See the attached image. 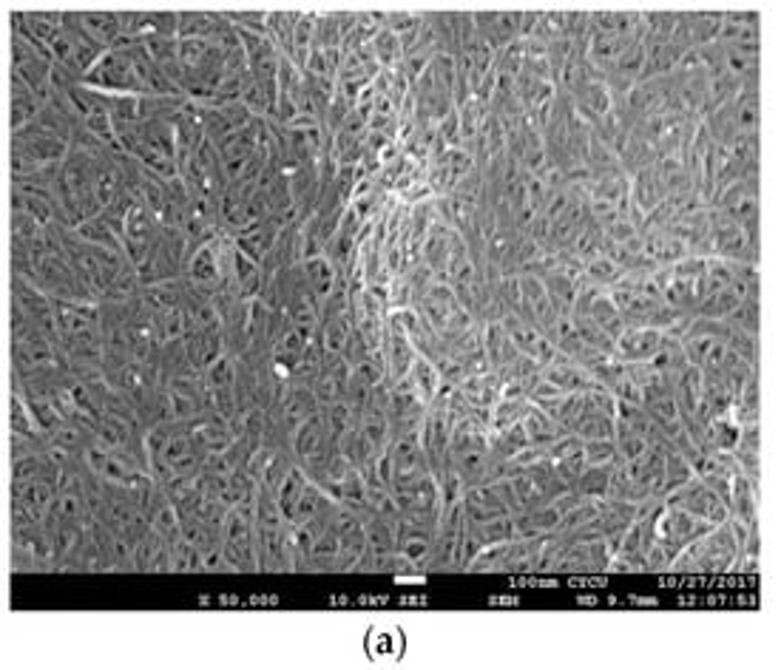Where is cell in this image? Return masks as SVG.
I'll use <instances>...</instances> for the list:
<instances>
[{
	"label": "cell",
	"mask_w": 781,
	"mask_h": 670,
	"mask_svg": "<svg viewBox=\"0 0 781 670\" xmlns=\"http://www.w3.org/2000/svg\"><path fill=\"white\" fill-rule=\"evenodd\" d=\"M745 540H747V526L739 523L733 514L722 526L699 537L693 546H688L679 557L674 560L676 571H728L730 565L736 563L739 557H745Z\"/></svg>",
	"instance_id": "cell-1"
},
{
	"label": "cell",
	"mask_w": 781,
	"mask_h": 670,
	"mask_svg": "<svg viewBox=\"0 0 781 670\" xmlns=\"http://www.w3.org/2000/svg\"><path fill=\"white\" fill-rule=\"evenodd\" d=\"M222 551L231 565L233 574H256L262 568V554H259V529H256V509L253 503L233 506L225 526H222Z\"/></svg>",
	"instance_id": "cell-2"
},
{
	"label": "cell",
	"mask_w": 781,
	"mask_h": 670,
	"mask_svg": "<svg viewBox=\"0 0 781 670\" xmlns=\"http://www.w3.org/2000/svg\"><path fill=\"white\" fill-rule=\"evenodd\" d=\"M546 546V537H523L517 534L506 543H497L480 551L472 560L469 571L472 574H486V571H532L540 568V554Z\"/></svg>",
	"instance_id": "cell-3"
},
{
	"label": "cell",
	"mask_w": 781,
	"mask_h": 670,
	"mask_svg": "<svg viewBox=\"0 0 781 670\" xmlns=\"http://www.w3.org/2000/svg\"><path fill=\"white\" fill-rule=\"evenodd\" d=\"M83 83L91 86V89L106 91V94H145L137 63H134V57H131L125 43H120L117 49H108L94 63V69L83 77Z\"/></svg>",
	"instance_id": "cell-4"
},
{
	"label": "cell",
	"mask_w": 781,
	"mask_h": 670,
	"mask_svg": "<svg viewBox=\"0 0 781 670\" xmlns=\"http://www.w3.org/2000/svg\"><path fill=\"white\" fill-rule=\"evenodd\" d=\"M290 452H293L296 463L307 472L310 480L319 477L321 472L330 466V460L338 455V443L333 441V435L327 432V424H324L321 412L316 415V418L304 421V424L293 432V438H290Z\"/></svg>",
	"instance_id": "cell-5"
},
{
	"label": "cell",
	"mask_w": 781,
	"mask_h": 670,
	"mask_svg": "<svg viewBox=\"0 0 781 670\" xmlns=\"http://www.w3.org/2000/svg\"><path fill=\"white\" fill-rule=\"evenodd\" d=\"M35 284H40L52 299L97 301V296L91 293L89 284L80 279V273H77L74 265L63 256V250H49V253L40 256Z\"/></svg>",
	"instance_id": "cell-6"
},
{
	"label": "cell",
	"mask_w": 781,
	"mask_h": 670,
	"mask_svg": "<svg viewBox=\"0 0 781 670\" xmlns=\"http://www.w3.org/2000/svg\"><path fill=\"white\" fill-rule=\"evenodd\" d=\"M54 327H57L60 347H66L71 341H80L86 335L103 333V327H100V301L54 299Z\"/></svg>",
	"instance_id": "cell-7"
},
{
	"label": "cell",
	"mask_w": 781,
	"mask_h": 670,
	"mask_svg": "<svg viewBox=\"0 0 781 670\" xmlns=\"http://www.w3.org/2000/svg\"><path fill=\"white\" fill-rule=\"evenodd\" d=\"M668 506H676V509H685V512L696 514L702 520H708L710 526H722L730 517L728 503L719 497V494L710 489L708 483L702 477L693 475L685 486H679L676 492H671L665 497Z\"/></svg>",
	"instance_id": "cell-8"
},
{
	"label": "cell",
	"mask_w": 781,
	"mask_h": 670,
	"mask_svg": "<svg viewBox=\"0 0 781 670\" xmlns=\"http://www.w3.org/2000/svg\"><path fill=\"white\" fill-rule=\"evenodd\" d=\"M571 316L591 318V321L600 324L611 338H620V335L628 330V321H625L622 310L617 307V301L611 299V290L594 287V284H586V287L577 293V301H574V307H571Z\"/></svg>",
	"instance_id": "cell-9"
},
{
	"label": "cell",
	"mask_w": 781,
	"mask_h": 670,
	"mask_svg": "<svg viewBox=\"0 0 781 670\" xmlns=\"http://www.w3.org/2000/svg\"><path fill=\"white\" fill-rule=\"evenodd\" d=\"M387 458H390L392 469V489L432 475V466H429V458H426L421 435H398V438H392V443L387 446Z\"/></svg>",
	"instance_id": "cell-10"
},
{
	"label": "cell",
	"mask_w": 781,
	"mask_h": 670,
	"mask_svg": "<svg viewBox=\"0 0 781 670\" xmlns=\"http://www.w3.org/2000/svg\"><path fill=\"white\" fill-rule=\"evenodd\" d=\"M415 344L409 341V335L395 324L387 313V333H384V344H381V358H384V370H387V384L395 387L398 381H404L418 358Z\"/></svg>",
	"instance_id": "cell-11"
},
{
	"label": "cell",
	"mask_w": 781,
	"mask_h": 670,
	"mask_svg": "<svg viewBox=\"0 0 781 670\" xmlns=\"http://www.w3.org/2000/svg\"><path fill=\"white\" fill-rule=\"evenodd\" d=\"M123 15L125 40L151 43L171 40L179 32V12H120Z\"/></svg>",
	"instance_id": "cell-12"
},
{
	"label": "cell",
	"mask_w": 781,
	"mask_h": 670,
	"mask_svg": "<svg viewBox=\"0 0 781 670\" xmlns=\"http://www.w3.org/2000/svg\"><path fill=\"white\" fill-rule=\"evenodd\" d=\"M188 432H191V438L196 441V446L213 458V455H222V452H228L236 441V426L228 418H222V415H216V412H202L199 418L194 421H188Z\"/></svg>",
	"instance_id": "cell-13"
},
{
	"label": "cell",
	"mask_w": 781,
	"mask_h": 670,
	"mask_svg": "<svg viewBox=\"0 0 781 670\" xmlns=\"http://www.w3.org/2000/svg\"><path fill=\"white\" fill-rule=\"evenodd\" d=\"M438 526L429 523H415V520H401L398 523V554L412 565L415 574H426V560L435 548Z\"/></svg>",
	"instance_id": "cell-14"
},
{
	"label": "cell",
	"mask_w": 781,
	"mask_h": 670,
	"mask_svg": "<svg viewBox=\"0 0 781 670\" xmlns=\"http://www.w3.org/2000/svg\"><path fill=\"white\" fill-rule=\"evenodd\" d=\"M500 324L506 327V333H509V338L515 341V347L520 350V355H529V358H534V361H540L543 367L557 358V347H554L549 338L534 327L532 321H526V318L517 316V313H509V316H503Z\"/></svg>",
	"instance_id": "cell-15"
},
{
	"label": "cell",
	"mask_w": 781,
	"mask_h": 670,
	"mask_svg": "<svg viewBox=\"0 0 781 670\" xmlns=\"http://www.w3.org/2000/svg\"><path fill=\"white\" fill-rule=\"evenodd\" d=\"M415 307H418V313H421L438 333H444L446 327H449V321L458 316L461 310H466L461 301H458V296H455V290L446 282L429 284L424 296L415 301Z\"/></svg>",
	"instance_id": "cell-16"
},
{
	"label": "cell",
	"mask_w": 781,
	"mask_h": 670,
	"mask_svg": "<svg viewBox=\"0 0 781 670\" xmlns=\"http://www.w3.org/2000/svg\"><path fill=\"white\" fill-rule=\"evenodd\" d=\"M475 18V29L478 35L495 49H506L517 40H523V15L520 12H478Z\"/></svg>",
	"instance_id": "cell-17"
},
{
	"label": "cell",
	"mask_w": 781,
	"mask_h": 670,
	"mask_svg": "<svg viewBox=\"0 0 781 670\" xmlns=\"http://www.w3.org/2000/svg\"><path fill=\"white\" fill-rule=\"evenodd\" d=\"M287 228V222L279 219V216H267L262 222H253L248 228H242L236 236H233V242L236 247L242 250V253H248L250 259H256V262H265L267 256H270V250L276 247L279 242V236H282V230Z\"/></svg>",
	"instance_id": "cell-18"
},
{
	"label": "cell",
	"mask_w": 781,
	"mask_h": 670,
	"mask_svg": "<svg viewBox=\"0 0 781 670\" xmlns=\"http://www.w3.org/2000/svg\"><path fill=\"white\" fill-rule=\"evenodd\" d=\"M546 460L554 466V472L560 475V480L574 489V483H577L580 475L588 469L586 441L577 438V435H566V438H560L554 446L546 449Z\"/></svg>",
	"instance_id": "cell-19"
},
{
	"label": "cell",
	"mask_w": 781,
	"mask_h": 670,
	"mask_svg": "<svg viewBox=\"0 0 781 670\" xmlns=\"http://www.w3.org/2000/svg\"><path fill=\"white\" fill-rule=\"evenodd\" d=\"M739 463L733 458V452H713V455H705L699 458V463L693 466V475L702 477L708 483L713 492L719 494L730 509V492H733V477L739 475Z\"/></svg>",
	"instance_id": "cell-20"
},
{
	"label": "cell",
	"mask_w": 781,
	"mask_h": 670,
	"mask_svg": "<svg viewBox=\"0 0 781 670\" xmlns=\"http://www.w3.org/2000/svg\"><path fill=\"white\" fill-rule=\"evenodd\" d=\"M350 372H353V367L347 364V358H344V355L327 353V358H324V367H321V375L316 378V384H313V392H316V398H319L321 406L347 401Z\"/></svg>",
	"instance_id": "cell-21"
},
{
	"label": "cell",
	"mask_w": 781,
	"mask_h": 670,
	"mask_svg": "<svg viewBox=\"0 0 781 670\" xmlns=\"http://www.w3.org/2000/svg\"><path fill=\"white\" fill-rule=\"evenodd\" d=\"M665 341V333L657 327H628L617 338V358L625 364H645L654 361Z\"/></svg>",
	"instance_id": "cell-22"
},
{
	"label": "cell",
	"mask_w": 781,
	"mask_h": 670,
	"mask_svg": "<svg viewBox=\"0 0 781 670\" xmlns=\"http://www.w3.org/2000/svg\"><path fill=\"white\" fill-rule=\"evenodd\" d=\"M63 15L66 12H12V35L49 49L54 35L63 29Z\"/></svg>",
	"instance_id": "cell-23"
},
{
	"label": "cell",
	"mask_w": 781,
	"mask_h": 670,
	"mask_svg": "<svg viewBox=\"0 0 781 670\" xmlns=\"http://www.w3.org/2000/svg\"><path fill=\"white\" fill-rule=\"evenodd\" d=\"M134 571L142 574H171V546L160 531L148 526L140 540L134 543Z\"/></svg>",
	"instance_id": "cell-24"
},
{
	"label": "cell",
	"mask_w": 781,
	"mask_h": 670,
	"mask_svg": "<svg viewBox=\"0 0 781 670\" xmlns=\"http://www.w3.org/2000/svg\"><path fill=\"white\" fill-rule=\"evenodd\" d=\"M549 384L560 389V392H588V389H597L600 387V381L586 370V367H580L577 361H571L566 355L557 353V358L543 367L540 372Z\"/></svg>",
	"instance_id": "cell-25"
},
{
	"label": "cell",
	"mask_w": 781,
	"mask_h": 670,
	"mask_svg": "<svg viewBox=\"0 0 781 670\" xmlns=\"http://www.w3.org/2000/svg\"><path fill=\"white\" fill-rule=\"evenodd\" d=\"M77 23L86 35L103 46V49H117L125 40L123 32V15L120 12H74Z\"/></svg>",
	"instance_id": "cell-26"
},
{
	"label": "cell",
	"mask_w": 781,
	"mask_h": 670,
	"mask_svg": "<svg viewBox=\"0 0 781 670\" xmlns=\"http://www.w3.org/2000/svg\"><path fill=\"white\" fill-rule=\"evenodd\" d=\"M665 199H668V182L659 174L657 162L648 165V168H642L639 174H634V179H631V205H634V208H639V211L648 216V213L654 211L657 205H662Z\"/></svg>",
	"instance_id": "cell-27"
},
{
	"label": "cell",
	"mask_w": 781,
	"mask_h": 670,
	"mask_svg": "<svg viewBox=\"0 0 781 670\" xmlns=\"http://www.w3.org/2000/svg\"><path fill=\"white\" fill-rule=\"evenodd\" d=\"M43 108H46V100L29 86H23L18 77L9 74V125H12V134L35 123Z\"/></svg>",
	"instance_id": "cell-28"
},
{
	"label": "cell",
	"mask_w": 781,
	"mask_h": 670,
	"mask_svg": "<svg viewBox=\"0 0 781 670\" xmlns=\"http://www.w3.org/2000/svg\"><path fill=\"white\" fill-rule=\"evenodd\" d=\"M463 512L469 523H489L497 517L512 514L506 509V503L500 500V494L495 492V486H472L463 492Z\"/></svg>",
	"instance_id": "cell-29"
},
{
	"label": "cell",
	"mask_w": 781,
	"mask_h": 670,
	"mask_svg": "<svg viewBox=\"0 0 781 670\" xmlns=\"http://www.w3.org/2000/svg\"><path fill=\"white\" fill-rule=\"evenodd\" d=\"M458 392H461L463 401L469 406L492 412L497 401H500V395H503V381H500L497 372H483V375H472V378L461 381Z\"/></svg>",
	"instance_id": "cell-30"
},
{
	"label": "cell",
	"mask_w": 781,
	"mask_h": 670,
	"mask_svg": "<svg viewBox=\"0 0 781 670\" xmlns=\"http://www.w3.org/2000/svg\"><path fill=\"white\" fill-rule=\"evenodd\" d=\"M483 350H486V358H489V364H492L495 372L506 370L512 361L520 358V350H517L515 341L509 338L506 327L500 321L483 324Z\"/></svg>",
	"instance_id": "cell-31"
},
{
	"label": "cell",
	"mask_w": 781,
	"mask_h": 670,
	"mask_svg": "<svg viewBox=\"0 0 781 670\" xmlns=\"http://www.w3.org/2000/svg\"><path fill=\"white\" fill-rule=\"evenodd\" d=\"M642 242H645V253L657 262V265H676L682 259L691 256L688 245L674 236L671 230H651V233H642Z\"/></svg>",
	"instance_id": "cell-32"
},
{
	"label": "cell",
	"mask_w": 781,
	"mask_h": 670,
	"mask_svg": "<svg viewBox=\"0 0 781 670\" xmlns=\"http://www.w3.org/2000/svg\"><path fill=\"white\" fill-rule=\"evenodd\" d=\"M74 230H77L80 239H86L91 245L106 247V250H114V253H125L123 228L117 222H111L106 213L91 216V219H86L83 225H77Z\"/></svg>",
	"instance_id": "cell-33"
},
{
	"label": "cell",
	"mask_w": 781,
	"mask_h": 670,
	"mask_svg": "<svg viewBox=\"0 0 781 670\" xmlns=\"http://www.w3.org/2000/svg\"><path fill=\"white\" fill-rule=\"evenodd\" d=\"M302 267L307 282H310V287H313V293H316L321 304H324V301L336 293L338 284H341V273H338V267L333 265V259H330L327 253H319V256L304 259Z\"/></svg>",
	"instance_id": "cell-34"
},
{
	"label": "cell",
	"mask_w": 781,
	"mask_h": 670,
	"mask_svg": "<svg viewBox=\"0 0 781 670\" xmlns=\"http://www.w3.org/2000/svg\"><path fill=\"white\" fill-rule=\"evenodd\" d=\"M560 523H563V509L557 506V500L515 517L517 534H523V537H549L560 529Z\"/></svg>",
	"instance_id": "cell-35"
},
{
	"label": "cell",
	"mask_w": 781,
	"mask_h": 670,
	"mask_svg": "<svg viewBox=\"0 0 781 670\" xmlns=\"http://www.w3.org/2000/svg\"><path fill=\"white\" fill-rule=\"evenodd\" d=\"M759 486L750 480L747 475L733 477V492H730V514L739 520V523H745L747 529L750 526H756V509H759Z\"/></svg>",
	"instance_id": "cell-36"
},
{
	"label": "cell",
	"mask_w": 781,
	"mask_h": 670,
	"mask_svg": "<svg viewBox=\"0 0 781 670\" xmlns=\"http://www.w3.org/2000/svg\"><path fill=\"white\" fill-rule=\"evenodd\" d=\"M523 429H526V435H529V443L537 446V449H549V446H554L560 438H566V432L560 429V424L551 418L549 412L534 404L529 406V412H526V418H523Z\"/></svg>",
	"instance_id": "cell-37"
},
{
	"label": "cell",
	"mask_w": 781,
	"mask_h": 670,
	"mask_svg": "<svg viewBox=\"0 0 781 670\" xmlns=\"http://www.w3.org/2000/svg\"><path fill=\"white\" fill-rule=\"evenodd\" d=\"M225 12H179V40H213L225 26Z\"/></svg>",
	"instance_id": "cell-38"
},
{
	"label": "cell",
	"mask_w": 781,
	"mask_h": 670,
	"mask_svg": "<svg viewBox=\"0 0 781 670\" xmlns=\"http://www.w3.org/2000/svg\"><path fill=\"white\" fill-rule=\"evenodd\" d=\"M299 20H302V9H273L267 15V37L287 57L293 54V37H296Z\"/></svg>",
	"instance_id": "cell-39"
},
{
	"label": "cell",
	"mask_w": 781,
	"mask_h": 670,
	"mask_svg": "<svg viewBox=\"0 0 781 670\" xmlns=\"http://www.w3.org/2000/svg\"><path fill=\"white\" fill-rule=\"evenodd\" d=\"M685 49H679L674 43H648V52H645V69H642V77L639 83H648V80H659V77H668L674 66L682 60Z\"/></svg>",
	"instance_id": "cell-40"
},
{
	"label": "cell",
	"mask_w": 781,
	"mask_h": 670,
	"mask_svg": "<svg viewBox=\"0 0 781 670\" xmlns=\"http://www.w3.org/2000/svg\"><path fill=\"white\" fill-rule=\"evenodd\" d=\"M409 384L415 387V392L421 395V401L426 406L432 404L438 395H441V389H444V378H441V370H438V364L435 361H429L426 355H418L415 358V364H412V370H409Z\"/></svg>",
	"instance_id": "cell-41"
},
{
	"label": "cell",
	"mask_w": 781,
	"mask_h": 670,
	"mask_svg": "<svg viewBox=\"0 0 781 670\" xmlns=\"http://www.w3.org/2000/svg\"><path fill=\"white\" fill-rule=\"evenodd\" d=\"M676 406H679V415H696L699 412V404H702V370L688 364L685 370L676 375Z\"/></svg>",
	"instance_id": "cell-42"
},
{
	"label": "cell",
	"mask_w": 781,
	"mask_h": 670,
	"mask_svg": "<svg viewBox=\"0 0 781 670\" xmlns=\"http://www.w3.org/2000/svg\"><path fill=\"white\" fill-rule=\"evenodd\" d=\"M489 446H492V455L500 460H515L517 455H523L526 449H532L529 443V435L523 429V421L509 429H492L489 432Z\"/></svg>",
	"instance_id": "cell-43"
},
{
	"label": "cell",
	"mask_w": 781,
	"mask_h": 670,
	"mask_svg": "<svg viewBox=\"0 0 781 670\" xmlns=\"http://www.w3.org/2000/svg\"><path fill=\"white\" fill-rule=\"evenodd\" d=\"M398 523L381 514H367L364 529H367V548L373 551H398Z\"/></svg>",
	"instance_id": "cell-44"
},
{
	"label": "cell",
	"mask_w": 781,
	"mask_h": 670,
	"mask_svg": "<svg viewBox=\"0 0 781 670\" xmlns=\"http://www.w3.org/2000/svg\"><path fill=\"white\" fill-rule=\"evenodd\" d=\"M620 463V460H617ZM617 463H605V466H588L586 472L580 475V480L574 483V492H580L583 497H594V500H605L611 494V477Z\"/></svg>",
	"instance_id": "cell-45"
},
{
	"label": "cell",
	"mask_w": 781,
	"mask_h": 670,
	"mask_svg": "<svg viewBox=\"0 0 781 670\" xmlns=\"http://www.w3.org/2000/svg\"><path fill=\"white\" fill-rule=\"evenodd\" d=\"M151 321H154V330H157V338H160L162 344L182 341L185 333H188V310H185V307L151 310Z\"/></svg>",
	"instance_id": "cell-46"
},
{
	"label": "cell",
	"mask_w": 781,
	"mask_h": 670,
	"mask_svg": "<svg viewBox=\"0 0 781 670\" xmlns=\"http://www.w3.org/2000/svg\"><path fill=\"white\" fill-rule=\"evenodd\" d=\"M745 299V290L739 287V284H733V287H725V290H716V293H710L708 299L699 304V310H696V316L702 318H719V321H725V318L739 307V301Z\"/></svg>",
	"instance_id": "cell-47"
},
{
	"label": "cell",
	"mask_w": 781,
	"mask_h": 670,
	"mask_svg": "<svg viewBox=\"0 0 781 670\" xmlns=\"http://www.w3.org/2000/svg\"><path fill=\"white\" fill-rule=\"evenodd\" d=\"M9 432H15V435H23V438H46L43 435V429L37 424L35 412H32V406L29 401L18 395V392H12V406H9ZM49 441V438H46Z\"/></svg>",
	"instance_id": "cell-48"
},
{
	"label": "cell",
	"mask_w": 781,
	"mask_h": 670,
	"mask_svg": "<svg viewBox=\"0 0 781 670\" xmlns=\"http://www.w3.org/2000/svg\"><path fill=\"white\" fill-rule=\"evenodd\" d=\"M307 486H310V477H307V472H304L302 466H296V469L287 475V480L282 483V489L276 492V497H279V506H282L284 517H287V523H293L296 509H299V503H302Z\"/></svg>",
	"instance_id": "cell-49"
},
{
	"label": "cell",
	"mask_w": 781,
	"mask_h": 670,
	"mask_svg": "<svg viewBox=\"0 0 781 670\" xmlns=\"http://www.w3.org/2000/svg\"><path fill=\"white\" fill-rule=\"evenodd\" d=\"M614 443H617V458H620V463H634V460H637L639 455H645L648 446H651V441H648L642 432H637L634 426H628L625 421H620V418H617Z\"/></svg>",
	"instance_id": "cell-50"
},
{
	"label": "cell",
	"mask_w": 781,
	"mask_h": 670,
	"mask_svg": "<svg viewBox=\"0 0 781 670\" xmlns=\"http://www.w3.org/2000/svg\"><path fill=\"white\" fill-rule=\"evenodd\" d=\"M659 372H665V375H671L676 381V375L685 370L691 361H688V353H685V344L674 338V335H665V341H662V347H659L657 358L651 361Z\"/></svg>",
	"instance_id": "cell-51"
},
{
	"label": "cell",
	"mask_w": 781,
	"mask_h": 670,
	"mask_svg": "<svg viewBox=\"0 0 781 670\" xmlns=\"http://www.w3.org/2000/svg\"><path fill=\"white\" fill-rule=\"evenodd\" d=\"M730 415L736 418V424L742 426L759 424V375H756V372L750 375L745 389L739 392V398H736V404L730 409Z\"/></svg>",
	"instance_id": "cell-52"
},
{
	"label": "cell",
	"mask_w": 781,
	"mask_h": 670,
	"mask_svg": "<svg viewBox=\"0 0 781 670\" xmlns=\"http://www.w3.org/2000/svg\"><path fill=\"white\" fill-rule=\"evenodd\" d=\"M373 54L375 63L381 69H398L404 63V43H401V37L395 35V32L381 29L373 40Z\"/></svg>",
	"instance_id": "cell-53"
},
{
	"label": "cell",
	"mask_w": 781,
	"mask_h": 670,
	"mask_svg": "<svg viewBox=\"0 0 781 670\" xmlns=\"http://www.w3.org/2000/svg\"><path fill=\"white\" fill-rule=\"evenodd\" d=\"M622 276H625V270H622L611 256H594V259H588L586 262V282L594 284V287H605V290H611L614 284L620 282Z\"/></svg>",
	"instance_id": "cell-54"
},
{
	"label": "cell",
	"mask_w": 781,
	"mask_h": 670,
	"mask_svg": "<svg viewBox=\"0 0 781 670\" xmlns=\"http://www.w3.org/2000/svg\"><path fill=\"white\" fill-rule=\"evenodd\" d=\"M168 546H171V574H202L205 571L202 554L185 537H179Z\"/></svg>",
	"instance_id": "cell-55"
},
{
	"label": "cell",
	"mask_w": 781,
	"mask_h": 670,
	"mask_svg": "<svg viewBox=\"0 0 781 670\" xmlns=\"http://www.w3.org/2000/svg\"><path fill=\"white\" fill-rule=\"evenodd\" d=\"M710 443L713 449H722V452H733L736 443L742 438V424H736L733 415H722V418H713L708 426Z\"/></svg>",
	"instance_id": "cell-56"
},
{
	"label": "cell",
	"mask_w": 781,
	"mask_h": 670,
	"mask_svg": "<svg viewBox=\"0 0 781 670\" xmlns=\"http://www.w3.org/2000/svg\"><path fill=\"white\" fill-rule=\"evenodd\" d=\"M267 15L265 9H236L225 12V18L236 26L239 35H267Z\"/></svg>",
	"instance_id": "cell-57"
},
{
	"label": "cell",
	"mask_w": 781,
	"mask_h": 670,
	"mask_svg": "<svg viewBox=\"0 0 781 670\" xmlns=\"http://www.w3.org/2000/svg\"><path fill=\"white\" fill-rule=\"evenodd\" d=\"M529 406H532L529 398H523V401H503L500 398L492 409V429H509V426L520 424L526 418Z\"/></svg>",
	"instance_id": "cell-58"
},
{
	"label": "cell",
	"mask_w": 781,
	"mask_h": 670,
	"mask_svg": "<svg viewBox=\"0 0 781 670\" xmlns=\"http://www.w3.org/2000/svg\"><path fill=\"white\" fill-rule=\"evenodd\" d=\"M725 321L733 324L736 330H745V333L750 335H759V299L745 296V299L739 301V307H736Z\"/></svg>",
	"instance_id": "cell-59"
},
{
	"label": "cell",
	"mask_w": 781,
	"mask_h": 670,
	"mask_svg": "<svg viewBox=\"0 0 781 670\" xmlns=\"http://www.w3.org/2000/svg\"><path fill=\"white\" fill-rule=\"evenodd\" d=\"M756 338L759 335H750L745 330H736V327H733V333L728 338L730 350L739 355L742 361H747L750 367H756V355H759V341Z\"/></svg>",
	"instance_id": "cell-60"
},
{
	"label": "cell",
	"mask_w": 781,
	"mask_h": 670,
	"mask_svg": "<svg viewBox=\"0 0 781 670\" xmlns=\"http://www.w3.org/2000/svg\"><path fill=\"white\" fill-rule=\"evenodd\" d=\"M617 443L614 438H597L586 441V463L588 466H605V463H617Z\"/></svg>",
	"instance_id": "cell-61"
}]
</instances>
